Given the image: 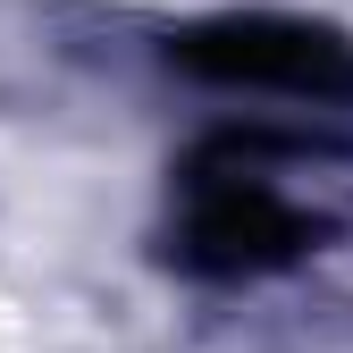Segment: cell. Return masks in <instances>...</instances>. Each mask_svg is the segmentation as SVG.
Masks as SVG:
<instances>
[{"label":"cell","mask_w":353,"mask_h":353,"mask_svg":"<svg viewBox=\"0 0 353 353\" xmlns=\"http://www.w3.org/2000/svg\"><path fill=\"white\" fill-rule=\"evenodd\" d=\"M168 68H185L202 84H236V93H286V101L353 93V42L312 17H278V9H228V17L176 26Z\"/></svg>","instance_id":"6da1fadb"},{"label":"cell","mask_w":353,"mask_h":353,"mask_svg":"<svg viewBox=\"0 0 353 353\" xmlns=\"http://www.w3.org/2000/svg\"><path fill=\"white\" fill-rule=\"evenodd\" d=\"M312 244V219H303L278 185H261L252 168H194L185 176V210H176V261L194 278H261L286 270Z\"/></svg>","instance_id":"7a4b0ae2"}]
</instances>
